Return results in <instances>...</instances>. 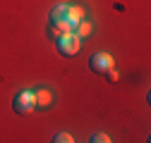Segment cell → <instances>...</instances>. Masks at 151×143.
<instances>
[{"label": "cell", "mask_w": 151, "mask_h": 143, "mask_svg": "<svg viewBox=\"0 0 151 143\" xmlns=\"http://www.w3.org/2000/svg\"><path fill=\"white\" fill-rule=\"evenodd\" d=\"M55 48H58L60 55L72 57V55H77V52H79V48H82V38H79L74 31H70V33H60V36H58V43H55Z\"/></svg>", "instance_id": "6da1fadb"}, {"label": "cell", "mask_w": 151, "mask_h": 143, "mask_svg": "<svg viewBox=\"0 0 151 143\" xmlns=\"http://www.w3.org/2000/svg\"><path fill=\"white\" fill-rule=\"evenodd\" d=\"M113 64H115V60H113L110 52H93L89 57V67H91V72H96V74H106L108 69H113Z\"/></svg>", "instance_id": "7a4b0ae2"}, {"label": "cell", "mask_w": 151, "mask_h": 143, "mask_svg": "<svg viewBox=\"0 0 151 143\" xmlns=\"http://www.w3.org/2000/svg\"><path fill=\"white\" fill-rule=\"evenodd\" d=\"M12 107H14L17 115H29L34 107H36V103H34V91H22V93H17Z\"/></svg>", "instance_id": "3957f363"}, {"label": "cell", "mask_w": 151, "mask_h": 143, "mask_svg": "<svg viewBox=\"0 0 151 143\" xmlns=\"http://www.w3.org/2000/svg\"><path fill=\"white\" fill-rule=\"evenodd\" d=\"M34 103H36V107L46 110V107H50V103H53V93L48 91V88H41V91H34Z\"/></svg>", "instance_id": "277c9868"}, {"label": "cell", "mask_w": 151, "mask_h": 143, "mask_svg": "<svg viewBox=\"0 0 151 143\" xmlns=\"http://www.w3.org/2000/svg\"><path fill=\"white\" fill-rule=\"evenodd\" d=\"M67 7L70 5H58V7H53L50 10V22H60V19H67Z\"/></svg>", "instance_id": "5b68a950"}, {"label": "cell", "mask_w": 151, "mask_h": 143, "mask_svg": "<svg viewBox=\"0 0 151 143\" xmlns=\"http://www.w3.org/2000/svg\"><path fill=\"white\" fill-rule=\"evenodd\" d=\"M72 31L77 33L79 38H86V36L91 33V24H89L86 19H82V22H77V24H74V29H72Z\"/></svg>", "instance_id": "8992f818"}, {"label": "cell", "mask_w": 151, "mask_h": 143, "mask_svg": "<svg viewBox=\"0 0 151 143\" xmlns=\"http://www.w3.org/2000/svg\"><path fill=\"white\" fill-rule=\"evenodd\" d=\"M82 19H84V10H82V7H67V22L77 24V22H82Z\"/></svg>", "instance_id": "52a82bcc"}, {"label": "cell", "mask_w": 151, "mask_h": 143, "mask_svg": "<svg viewBox=\"0 0 151 143\" xmlns=\"http://www.w3.org/2000/svg\"><path fill=\"white\" fill-rule=\"evenodd\" d=\"M53 141H55V143H72L74 138H72L70 134H65V131H63V134H58V136H55Z\"/></svg>", "instance_id": "ba28073f"}, {"label": "cell", "mask_w": 151, "mask_h": 143, "mask_svg": "<svg viewBox=\"0 0 151 143\" xmlns=\"http://www.w3.org/2000/svg\"><path fill=\"white\" fill-rule=\"evenodd\" d=\"M110 138L106 136V134H93V138H91V143H108Z\"/></svg>", "instance_id": "9c48e42d"}, {"label": "cell", "mask_w": 151, "mask_h": 143, "mask_svg": "<svg viewBox=\"0 0 151 143\" xmlns=\"http://www.w3.org/2000/svg\"><path fill=\"white\" fill-rule=\"evenodd\" d=\"M106 76H108V81H110V84H113V81H118V74H115L113 69H108V72H106Z\"/></svg>", "instance_id": "30bf717a"}]
</instances>
